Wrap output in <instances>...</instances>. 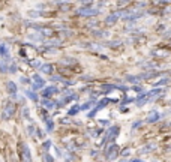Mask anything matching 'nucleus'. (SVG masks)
Returning <instances> with one entry per match:
<instances>
[{
	"instance_id": "1",
	"label": "nucleus",
	"mask_w": 171,
	"mask_h": 162,
	"mask_svg": "<svg viewBox=\"0 0 171 162\" xmlns=\"http://www.w3.org/2000/svg\"><path fill=\"white\" fill-rule=\"evenodd\" d=\"M105 156H107V159L108 161H113V159H116L117 156H119V146L117 144H111L108 149H105Z\"/></svg>"
},
{
	"instance_id": "2",
	"label": "nucleus",
	"mask_w": 171,
	"mask_h": 162,
	"mask_svg": "<svg viewBox=\"0 0 171 162\" xmlns=\"http://www.w3.org/2000/svg\"><path fill=\"white\" fill-rule=\"evenodd\" d=\"M77 14L81 17H93V15L99 14V9H96V8H80L77 11Z\"/></svg>"
},
{
	"instance_id": "3",
	"label": "nucleus",
	"mask_w": 171,
	"mask_h": 162,
	"mask_svg": "<svg viewBox=\"0 0 171 162\" xmlns=\"http://www.w3.org/2000/svg\"><path fill=\"white\" fill-rule=\"evenodd\" d=\"M14 113H15V107H14L12 104H8V105L5 107L3 113H2V119H3V120H9V119L14 116Z\"/></svg>"
},
{
	"instance_id": "4",
	"label": "nucleus",
	"mask_w": 171,
	"mask_h": 162,
	"mask_svg": "<svg viewBox=\"0 0 171 162\" xmlns=\"http://www.w3.org/2000/svg\"><path fill=\"white\" fill-rule=\"evenodd\" d=\"M20 149H21V155H23V159L24 161H32V153H30V149L26 143H21L20 144Z\"/></svg>"
},
{
	"instance_id": "5",
	"label": "nucleus",
	"mask_w": 171,
	"mask_h": 162,
	"mask_svg": "<svg viewBox=\"0 0 171 162\" xmlns=\"http://www.w3.org/2000/svg\"><path fill=\"white\" fill-rule=\"evenodd\" d=\"M33 81H35V83H33V89H35V90L42 89V87L45 86V80L41 78L39 74H35V75H33Z\"/></svg>"
},
{
	"instance_id": "6",
	"label": "nucleus",
	"mask_w": 171,
	"mask_h": 162,
	"mask_svg": "<svg viewBox=\"0 0 171 162\" xmlns=\"http://www.w3.org/2000/svg\"><path fill=\"white\" fill-rule=\"evenodd\" d=\"M120 15H122L120 12H117V14H110V15L105 18V24H107V26H113V24H116Z\"/></svg>"
},
{
	"instance_id": "7",
	"label": "nucleus",
	"mask_w": 171,
	"mask_h": 162,
	"mask_svg": "<svg viewBox=\"0 0 171 162\" xmlns=\"http://www.w3.org/2000/svg\"><path fill=\"white\" fill-rule=\"evenodd\" d=\"M54 93H59V89H57V87H54V86L47 87V89H44V90H42V96H44V98H51Z\"/></svg>"
},
{
	"instance_id": "8",
	"label": "nucleus",
	"mask_w": 171,
	"mask_h": 162,
	"mask_svg": "<svg viewBox=\"0 0 171 162\" xmlns=\"http://www.w3.org/2000/svg\"><path fill=\"white\" fill-rule=\"evenodd\" d=\"M6 89H8L9 95H12L14 98L17 96V92H18V89H17V84L14 83V81H8V83H6Z\"/></svg>"
},
{
	"instance_id": "9",
	"label": "nucleus",
	"mask_w": 171,
	"mask_h": 162,
	"mask_svg": "<svg viewBox=\"0 0 171 162\" xmlns=\"http://www.w3.org/2000/svg\"><path fill=\"white\" fill-rule=\"evenodd\" d=\"M159 119H161V114H159L158 111H152V113L147 116V120H146V122H147V123H156Z\"/></svg>"
},
{
	"instance_id": "10",
	"label": "nucleus",
	"mask_w": 171,
	"mask_h": 162,
	"mask_svg": "<svg viewBox=\"0 0 171 162\" xmlns=\"http://www.w3.org/2000/svg\"><path fill=\"white\" fill-rule=\"evenodd\" d=\"M155 149H156V143H152V144L149 143V144H146V146H144L138 153H140V155H146L147 152H152V150H155Z\"/></svg>"
},
{
	"instance_id": "11",
	"label": "nucleus",
	"mask_w": 171,
	"mask_h": 162,
	"mask_svg": "<svg viewBox=\"0 0 171 162\" xmlns=\"http://www.w3.org/2000/svg\"><path fill=\"white\" fill-rule=\"evenodd\" d=\"M110 102H116V101H113V99H108V98H105V99H102V101H99L98 104H96V110L99 111V110H102V108H105L108 104H110Z\"/></svg>"
},
{
	"instance_id": "12",
	"label": "nucleus",
	"mask_w": 171,
	"mask_h": 162,
	"mask_svg": "<svg viewBox=\"0 0 171 162\" xmlns=\"http://www.w3.org/2000/svg\"><path fill=\"white\" fill-rule=\"evenodd\" d=\"M147 102H149V96H147V93L138 95V98H137V105H138V107H143L144 104H147Z\"/></svg>"
},
{
	"instance_id": "13",
	"label": "nucleus",
	"mask_w": 171,
	"mask_h": 162,
	"mask_svg": "<svg viewBox=\"0 0 171 162\" xmlns=\"http://www.w3.org/2000/svg\"><path fill=\"white\" fill-rule=\"evenodd\" d=\"M41 72H44V74H51L53 72V65H50V63H47V65H41Z\"/></svg>"
},
{
	"instance_id": "14",
	"label": "nucleus",
	"mask_w": 171,
	"mask_h": 162,
	"mask_svg": "<svg viewBox=\"0 0 171 162\" xmlns=\"http://www.w3.org/2000/svg\"><path fill=\"white\" fill-rule=\"evenodd\" d=\"M39 30H41L42 36H53V35H54V30L50 29V27H41Z\"/></svg>"
},
{
	"instance_id": "15",
	"label": "nucleus",
	"mask_w": 171,
	"mask_h": 162,
	"mask_svg": "<svg viewBox=\"0 0 171 162\" xmlns=\"http://www.w3.org/2000/svg\"><path fill=\"white\" fill-rule=\"evenodd\" d=\"M170 78H162V80H159V81H156V83H155V87H161V86H168L170 84Z\"/></svg>"
},
{
	"instance_id": "16",
	"label": "nucleus",
	"mask_w": 171,
	"mask_h": 162,
	"mask_svg": "<svg viewBox=\"0 0 171 162\" xmlns=\"http://www.w3.org/2000/svg\"><path fill=\"white\" fill-rule=\"evenodd\" d=\"M93 105H95V96L92 98V101H87L84 105H81V107H80V110H89V108H92Z\"/></svg>"
},
{
	"instance_id": "17",
	"label": "nucleus",
	"mask_w": 171,
	"mask_h": 162,
	"mask_svg": "<svg viewBox=\"0 0 171 162\" xmlns=\"http://www.w3.org/2000/svg\"><path fill=\"white\" fill-rule=\"evenodd\" d=\"M26 95H27V98H29V99H32V101H35V102H38V95H36L35 92H33V90H27V92H26Z\"/></svg>"
},
{
	"instance_id": "18",
	"label": "nucleus",
	"mask_w": 171,
	"mask_h": 162,
	"mask_svg": "<svg viewBox=\"0 0 171 162\" xmlns=\"http://www.w3.org/2000/svg\"><path fill=\"white\" fill-rule=\"evenodd\" d=\"M44 122L47 123V132H53V129H54V122H53L51 119H45Z\"/></svg>"
},
{
	"instance_id": "19",
	"label": "nucleus",
	"mask_w": 171,
	"mask_h": 162,
	"mask_svg": "<svg viewBox=\"0 0 171 162\" xmlns=\"http://www.w3.org/2000/svg\"><path fill=\"white\" fill-rule=\"evenodd\" d=\"M42 105H44L45 108H54V107H56V102L48 101V99H44V101H42Z\"/></svg>"
},
{
	"instance_id": "20",
	"label": "nucleus",
	"mask_w": 171,
	"mask_h": 162,
	"mask_svg": "<svg viewBox=\"0 0 171 162\" xmlns=\"http://www.w3.org/2000/svg\"><path fill=\"white\" fill-rule=\"evenodd\" d=\"M0 72H2V74H5V72H8V62H5L3 59L0 60Z\"/></svg>"
},
{
	"instance_id": "21",
	"label": "nucleus",
	"mask_w": 171,
	"mask_h": 162,
	"mask_svg": "<svg viewBox=\"0 0 171 162\" xmlns=\"http://www.w3.org/2000/svg\"><path fill=\"white\" fill-rule=\"evenodd\" d=\"M126 81H128V83H137V81H141V78L135 77V75H128L126 77Z\"/></svg>"
},
{
	"instance_id": "22",
	"label": "nucleus",
	"mask_w": 171,
	"mask_h": 162,
	"mask_svg": "<svg viewBox=\"0 0 171 162\" xmlns=\"http://www.w3.org/2000/svg\"><path fill=\"white\" fill-rule=\"evenodd\" d=\"M159 93H162V90H161V89H155V90H152V92H149V93H147V96H149V101H150V98L156 96V95H159Z\"/></svg>"
},
{
	"instance_id": "23",
	"label": "nucleus",
	"mask_w": 171,
	"mask_h": 162,
	"mask_svg": "<svg viewBox=\"0 0 171 162\" xmlns=\"http://www.w3.org/2000/svg\"><path fill=\"white\" fill-rule=\"evenodd\" d=\"M93 33H95V36H98V38H104V36L108 35V32H104V30H95Z\"/></svg>"
},
{
	"instance_id": "24",
	"label": "nucleus",
	"mask_w": 171,
	"mask_h": 162,
	"mask_svg": "<svg viewBox=\"0 0 171 162\" xmlns=\"http://www.w3.org/2000/svg\"><path fill=\"white\" fill-rule=\"evenodd\" d=\"M78 111H80V105H74V108L69 110V116H75Z\"/></svg>"
},
{
	"instance_id": "25",
	"label": "nucleus",
	"mask_w": 171,
	"mask_h": 162,
	"mask_svg": "<svg viewBox=\"0 0 171 162\" xmlns=\"http://www.w3.org/2000/svg\"><path fill=\"white\" fill-rule=\"evenodd\" d=\"M60 44H62L60 39H51V41L47 42V45H54V47H57V45H60Z\"/></svg>"
},
{
	"instance_id": "26",
	"label": "nucleus",
	"mask_w": 171,
	"mask_h": 162,
	"mask_svg": "<svg viewBox=\"0 0 171 162\" xmlns=\"http://www.w3.org/2000/svg\"><path fill=\"white\" fill-rule=\"evenodd\" d=\"M77 60L75 59H72V57H65V60H62L63 65H69V63H75Z\"/></svg>"
},
{
	"instance_id": "27",
	"label": "nucleus",
	"mask_w": 171,
	"mask_h": 162,
	"mask_svg": "<svg viewBox=\"0 0 171 162\" xmlns=\"http://www.w3.org/2000/svg\"><path fill=\"white\" fill-rule=\"evenodd\" d=\"M51 146H53V144H51V141H50V140H47V141H45V143L42 144V147H44V150H45V152L50 150V149H51Z\"/></svg>"
},
{
	"instance_id": "28",
	"label": "nucleus",
	"mask_w": 171,
	"mask_h": 162,
	"mask_svg": "<svg viewBox=\"0 0 171 162\" xmlns=\"http://www.w3.org/2000/svg\"><path fill=\"white\" fill-rule=\"evenodd\" d=\"M29 38L33 39V41H42V36H39L38 33H33V35H29Z\"/></svg>"
},
{
	"instance_id": "29",
	"label": "nucleus",
	"mask_w": 171,
	"mask_h": 162,
	"mask_svg": "<svg viewBox=\"0 0 171 162\" xmlns=\"http://www.w3.org/2000/svg\"><path fill=\"white\" fill-rule=\"evenodd\" d=\"M8 72H11V74H15V72H17V65H15V63H12L11 66H8Z\"/></svg>"
},
{
	"instance_id": "30",
	"label": "nucleus",
	"mask_w": 171,
	"mask_h": 162,
	"mask_svg": "<svg viewBox=\"0 0 171 162\" xmlns=\"http://www.w3.org/2000/svg\"><path fill=\"white\" fill-rule=\"evenodd\" d=\"M23 116H24V119L30 120V116H29V108H27V107H24V110H23Z\"/></svg>"
},
{
	"instance_id": "31",
	"label": "nucleus",
	"mask_w": 171,
	"mask_h": 162,
	"mask_svg": "<svg viewBox=\"0 0 171 162\" xmlns=\"http://www.w3.org/2000/svg\"><path fill=\"white\" fill-rule=\"evenodd\" d=\"M129 155H131V149H125V150L122 152V156H123V158L129 156Z\"/></svg>"
},
{
	"instance_id": "32",
	"label": "nucleus",
	"mask_w": 171,
	"mask_h": 162,
	"mask_svg": "<svg viewBox=\"0 0 171 162\" xmlns=\"http://www.w3.org/2000/svg\"><path fill=\"white\" fill-rule=\"evenodd\" d=\"M96 113H98V110H96V108H93V110L89 113V119H93V117L96 116Z\"/></svg>"
},
{
	"instance_id": "33",
	"label": "nucleus",
	"mask_w": 171,
	"mask_h": 162,
	"mask_svg": "<svg viewBox=\"0 0 171 162\" xmlns=\"http://www.w3.org/2000/svg\"><path fill=\"white\" fill-rule=\"evenodd\" d=\"M29 15H30V17H33V18H36V17H39V15H41V12H36V11H29Z\"/></svg>"
},
{
	"instance_id": "34",
	"label": "nucleus",
	"mask_w": 171,
	"mask_h": 162,
	"mask_svg": "<svg viewBox=\"0 0 171 162\" xmlns=\"http://www.w3.org/2000/svg\"><path fill=\"white\" fill-rule=\"evenodd\" d=\"M44 159H45V161H48V162H53V161H54V158H53L51 155H48V153H45V156H44Z\"/></svg>"
},
{
	"instance_id": "35",
	"label": "nucleus",
	"mask_w": 171,
	"mask_h": 162,
	"mask_svg": "<svg viewBox=\"0 0 171 162\" xmlns=\"http://www.w3.org/2000/svg\"><path fill=\"white\" fill-rule=\"evenodd\" d=\"M20 81H21L23 84H29V83H30V80H29V78H26V77H21Z\"/></svg>"
},
{
	"instance_id": "36",
	"label": "nucleus",
	"mask_w": 171,
	"mask_h": 162,
	"mask_svg": "<svg viewBox=\"0 0 171 162\" xmlns=\"http://www.w3.org/2000/svg\"><path fill=\"white\" fill-rule=\"evenodd\" d=\"M141 125H143V122H140V120H138V122H134V125H132V129L138 128V126H141Z\"/></svg>"
},
{
	"instance_id": "37",
	"label": "nucleus",
	"mask_w": 171,
	"mask_h": 162,
	"mask_svg": "<svg viewBox=\"0 0 171 162\" xmlns=\"http://www.w3.org/2000/svg\"><path fill=\"white\" fill-rule=\"evenodd\" d=\"M51 81H63V78H62V77H59V75H56V77L53 75V77H51Z\"/></svg>"
},
{
	"instance_id": "38",
	"label": "nucleus",
	"mask_w": 171,
	"mask_h": 162,
	"mask_svg": "<svg viewBox=\"0 0 171 162\" xmlns=\"http://www.w3.org/2000/svg\"><path fill=\"white\" fill-rule=\"evenodd\" d=\"M36 131H38L36 134H38V137H39V138H44V137H45V134L42 132V129H36Z\"/></svg>"
},
{
	"instance_id": "39",
	"label": "nucleus",
	"mask_w": 171,
	"mask_h": 162,
	"mask_svg": "<svg viewBox=\"0 0 171 162\" xmlns=\"http://www.w3.org/2000/svg\"><path fill=\"white\" fill-rule=\"evenodd\" d=\"M27 131H29V135H33V134H35V128H33V126H29V128H27Z\"/></svg>"
},
{
	"instance_id": "40",
	"label": "nucleus",
	"mask_w": 171,
	"mask_h": 162,
	"mask_svg": "<svg viewBox=\"0 0 171 162\" xmlns=\"http://www.w3.org/2000/svg\"><path fill=\"white\" fill-rule=\"evenodd\" d=\"M131 0H119V5L122 6V5H126V3H129Z\"/></svg>"
},
{
	"instance_id": "41",
	"label": "nucleus",
	"mask_w": 171,
	"mask_h": 162,
	"mask_svg": "<svg viewBox=\"0 0 171 162\" xmlns=\"http://www.w3.org/2000/svg\"><path fill=\"white\" fill-rule=\"evenodd\" d=\"M134 90H135V92H143V89L140 86H134Z\"/></svg>"
},
{
	"instance_id": "42",
	"label": "nucleus",
	"mask_w": 171,
	"mask_h": 162,
	"mask_svg": "<svg viewBox=\"0 0 171 162\" xmlns=\"http://www.w3.org/2000/svg\"><path fill=\"white\" fill-rule=\"evenodd\" d=\"M41 63H39V60H35V62H32V66H39Z\"/></svg>"
},
{
	"instance_id": "43",
	"label": "nucleus",
	"mask_w": 171,
	"mask_h": 162,
	"mask_svg": "<svg viewBox=\"0 0 171 162\" xmlns=\"http://www.w3.org/2000/svg\"><path fill=\"white\" fill-rule=\"evenodd\" d=\"M80 3H92V0H78Z\"/></svg>"
},
{
	"instance_id": "44",
	"label": "nucleus",
	"mask_w": 171,
	"mask_h": 162,
	"mask_svg": "<svg viewBox=\"0 0 171 162\" xmlns=\"http://www.w3.org/2000/svg\"><path fill=\"white\" fill-rule=\"evenodd\" d=\"M99 123H101V125H104V126H105V125H108V123H110V122H108V120H99Z\"/></svg>"
},
{
	"instance_id": "45",
	"label": "nucleus",
	"mask_w": 171,
	"mask_h": 162,
	"mask_svg": "<svg viewBox=\"0 0 171 162\" xmlns=\"http://www.w3.org/2000/svg\"><path fill=\"white\" fill-rule=\"evenodd\" d=\"M60 122H62V123H69V119H66V117H65V119H62Z\"/></svg>"
},
{
	"instance_id": "46",
	"label": "nucleus",
	"mask_w": 171,
	"mask_h": 162,
	"mask_svg": "<svg viewBox=\"0 0 171 162\" xmlns=\"http://www.w3.org/2000/svg\"><path fill=\"white\" fill-rule=\"evenodd\" d=\"M132 162H141V159H140V158H134Z\"/></svg>"
}]
</instances>
